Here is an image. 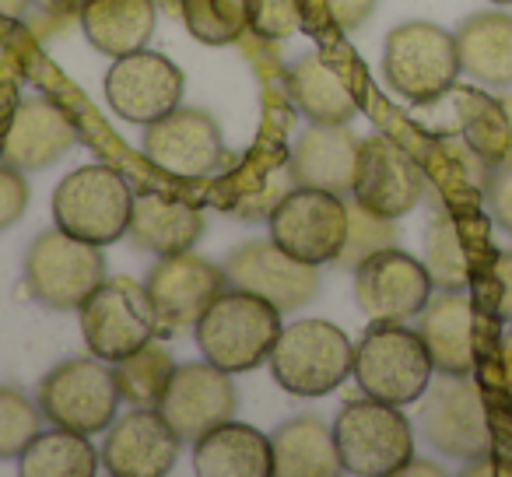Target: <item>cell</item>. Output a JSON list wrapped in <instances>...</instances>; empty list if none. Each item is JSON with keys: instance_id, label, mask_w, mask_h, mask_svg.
Here are the masks:
<instances>
[{"instance_id": "obj_20", "label": "cell", "mask_w": 512, "mask_h": 477, "mask_svg": "<svg viewBox=\"0 0 512 477\" xmlns=\"http://www.w3.org/2000/svg\"><path fill=\"white\" fill-rule=\"evenodd\" d=\"M78 144V127L53 99H25L4 134V162L22 172L50 169Z\"/></svg>"}, {"instance_id": "obj_47", "label": "cell", "mask_w": 512, "mask_h": 477, "mask_svg": "<svg viewBox=\"0 0 512 477\" xmlns=\"http://www.w3.org/2000/svg\"><path fill=\"white\" fill-rule=\"evenodd\" d=\"M491 4H498V8H505V4H512V0H491Z\"/></svg>"}, {"instance_id": "obj_11", "label": "cell", "mask_w": 512, "mask_h": 477, "mask_svg": "<svg viewBox=\"0 0 512 477\" xmlns=\"http://www.w3.org/2000/svg\"><path fill=\"white\" fill-rule=\"evenodd\" d=\"M418 425L435 453L453 456V460H488V411H484L481 390H477V383L470 376L439 372V379L428 383L425 390Z\"/></svg>"}, {"instance_id": "obj_38", "label": "cell", "mask_w": 512, "mask_h": 477, "mask_svg": "<svg viewBox=\"0 0 512 477\" xmlns=\"http://www.w3.org/2000/svg\"><path fill=\"white\" fill-rule=\"evenodd\" d=\"M29 207V179L15 165H0V232H8Z\"/></svg>"}, {"instance_id": "obj_19", "label": "cell", "mask_w": 512, "mask_h": 477, "mask_svg": "<svg viewBox=\"0 0 512 477\" xmlns=\"http://www.w3.org/2000/svg\"><path fill=\"white\" fill-rule=\"evenodd\" d=\"M179 442L158 407H134L106 428L99 460L113 477H165L179 460Z\"/></svg>"}, {"instance_id": "obj_45", "label": "cell", "mask_w": 512, "mask_h": 477, "mask_svg": "<svg viewBox=\"0 0 512 477\" xmlns=\"http://www.w3.org/2000/svg\"><path fill=\"white\" fill-rule=\"evenodd\" d=\"M155 4H162L169 15H179V0H155Z\"/></svg>"}, {"instance_id": "obj_40", "label": "cell", "mask_w": 512, "mask_h": 477, "mask_svg": "<svg viewBox=\"0 0 512 477\" xmlns=\"http://www.w3.org/2000/svg\"><path fill=\"white\" fill-rule=\"evenodd\" d=\"M376 11V0H327V15L337 29L351 32Z\"/></svg>"}, {"instance_id": "obj_28", "label": "cell", "mask_w": 512, "mask_h": 477, "mask_svg": "<svg viewBox=\"0 0 512 477\" xmlns=\"http://www.w3.org/2000/svg\"><path fill=\"white\" fill-rule=\"evenodd\" d=\"M274 477H334L344 474L334 428L320 418H292L271 435Z\"/></svg>"}, {"instance_id": "obj_37", "label": "cell", "mask_w": 512, "mask_h": 477, "mask_svg": "<svg viewBox=\"0 0 512 477\" xmlns=\"http://www.w3.org/2000/svg\"><path fill=\"white\" fill-rule=\"evenodd\" d=\"M88 4H92V0H32L36 18H29V29L36 32L39 39H53L71 29V22H81V11H85Z\"/></svg>"}, {"instance_id": "obj_34", "label": "cell", "mask_w": 512, "mask_h": 477, "mask_svg": "<svg viewBox=\"0 0 512 477\" xmlns=\"http://www.w3.org/2000/svg\"><path fill=\"white\" fill-rule=\"evenodd\" d=\"M390 246H397V225L390 218L365 211L358 200L348 204V239H344V250L334 264L344 271H355L362 260H369L379 250H390Z\"/></svg>"}, {"instance_id": "obj_13", "label": "cell", "mask_w": 512, "mask_h": 477, "mask_svg": "<svg viewBox=\"0 0 512 477\" xmlns=\"http://www.w3.org/2000/svg\"><path fill=\"white\" fill-rule=\"evenodd\" d=\"M228 288L225 267L211 264L204 257L186 253H172V257H158V264L151 267L144 292L155 309L158 330L169 334H183L193 330L197 320L207 313L214 299Z\"/></svg>"}, {"instance_id": "obj_17", "label": "cell", "mask_w": 512, "mask_h": 477, "mask_svg": "<svg viewBox=\"0 0 512 477\" xmlns=\"http://www.w3.org/2000/svg\"><path fill=\"white\" fill-rule=\"evenodd\" d=\"M144 158L172 179H207L225 158V141L204 109L176 106L144 127Z\"/></svg>"}, {"instance_id": "obj_35", "label": "cell", "mask_w": 512, "mask_h": 477, "mask_svg": "<svg viewBox=\"0 0 512 477\" xmlns=\"http://www.w3.org/2000/svg\"><path fill=\"white\" fill-rule=\"evenodd\" d=\"M43 432V411L15 386H0V460H18Z\"/></svg>"}, {"instance_id": "obj_18", "label": "cell", "mask_w": 512, "mask_h": 477, "mask_svg": "<svg viewBox=\"0 0 512 477\" xmlns=\"http://www.w3.org/2000/svg\"><path fill=\"white\" fill-rule=\"evenodd\" d=\"M235 407H239V397H235L232 379H228L225 369L211 365L207 358L204 362L176 365L162 400H158L162 418L176 428V435L183 442H197L211 428L232 421Z\"/></svg>"}, {"instance_id": "obj_2", "label": "cell", "mask_w": 512, "mask_h": 477, "mask_svg": "<svg viewBox=\"0 0 512 477\" xmlns=\"http://www.w3.org/2000/svg\"><path fill=\"white\" fill-rule=\"evenodd\" d=\"M432 372L435 365L425 341L418 330H407L404 323H372L362 341L355 344L351 376L372 400L393 407L414 404L425 397Z\"/></svg>"}, {"instance_id": "obj_21", "label": "cell", "mask_w": 512, "mask_h": 477, "mask_svg": "<svg viewBox=\"0 0 512 477\" xmlns=\"http://www.w3.org/2000/svg\"><path fill=\"white\" fill-rule=\"evenodd\" d=\"M355 158H358V137L344 127H327L313 123L306 134L295 141L288 155V172L295 186H313V190H330L348 197L355 183Z\"/></svg>"}, {"instance_id": "obj_23", "label": "cell", "mask_w": 512, "mask_h": 477, "mask_svg": "<svg viewBox=\"0 0 512 477\" xmlns=\"http://www.w3.org/2000/svg\"><path fill=\"white\" fill-rule=\"evenodd\" d=\"M446 116L453 123L446 127V134H460L491 169L509 162L512 151V130H509V113L505 102L495 95H484L477 88H460L453 85L449 92H442L439 99Z\"/></svg>"}, {"instance_id": "obj_8", "label": "cell", "mask_w": 512, "mask_h": 477, "mask_svg": "<svg viewBox=\"0 0 512 477\" xmlns=\"http://www.w3.org/2000/svg\"><path fill=\"white\" fill-rule=\"evenodd\" d=\"M120 386L102 358H71L60 362L39 383V411L50 425L81 435L106 432L120 411Z\"/></svg>"}, {"instance_id": "obj_25", "label": "cell", "mask_w": 512, "mask_h": 477, "mask_svg": "<svg viewBox=\"0 0 512 477\" xmlns=\"http://www.w3.org/2000/svg\"><path fill=\"white\" fill-rule=\"evenodd\" d=\"M127 235L137 250L172 257V253H186L197 246V239L204 235V214L190 204H179V200L141 193V197H134Z\"/></svg>"}, {"instance_id": "obj_10", "label": "cell", "mask_w": 512, "mask_h": 477, "mask_svg": "<svg viewBox=\"0 0 512 477\" xmlns=\"http://www.w3.org/2000/svg\"><path fill=\"white\" fill-rule=\"evenodd\" d=\"M271 239L302 264H334L348 239V204L341 193L292 186L267 218Z\"/></svg>"}, {"instance_id": "obj_22", "label": "cell", "mask_w": 512, "mask_h": 477, "mask_svg": "<svg viewBox=\"0 0 512 477\" xmlns=\"http://www.w3.org/2000/svg\"><path fill=\"white\" fill-rule=\"evenodd\" d=\"M418 334L432 355L435 372L470 376L474 372V306L467 292H439L421 309Z\"/></svg>"}, {"instance_id": "obj_16", "label": "cell", "mask_w": 512, "mask_h": 477, "mask_svg": "<svg viewBox=\"0 0 512 477\" xmlns=\"http://www.w3.org/2000/svg\"><path fill=\"white\" fill-rule=\"evenodd\" d=\"M186 78L169 57L137 50L116 57L106 74V102L123 123L148 127L183 102Z\"/></svg>"}, {"instance_id": "obj_4", "label": "cell", "mask_w": 512, "mask_h": 477, "mask_svg": "<svg viewBox=\"0 0 512 477\" xmlns=\"http://www.w3.org/2000/svg\"><path fill=\"white\" fill-rule=\"evenodd\" d=\"M344 474L390 477L414 460V428L404 411L383 400H348L334 421Z\"/></svg>"}, {"instance_id": "obj_7", "label": "cell", "mask_w": 512, "mask_h": 477, "mask_svg": "<svg viewBox=\"0 0 512 477\" xmlns=\"http://www.w3.org/2000/svg\"><path fill=\"white\" fill-rule=\"evenodd\" d=\"M106 281L102 246L81 243L67 232H43L25 253V285L46 309L71 313Z\"/></svg>"}, {"instance_id": "obj_42", "label": "cell", "mask_w": 512, "mask_h": 477, "mask_svg": "<svg viewBox=\"0 0 512 477\" xmlns=\"http://www.w3.org/2000/svg\"><path fill=\"white\" fill-rule=\"evenodd\" d=\"M29 8H32V0H0V15H8V18H25Z\"/></svg>"}, {"instance_id": "obj_27", "label": "cell", "mask_w": 512, "mask_h": 477, "mask_svg": "<svg viewBox=\"0 0 512 477\" xmlns=\"http://www.w3.org/2000/svg\"><path fill=\"white\" fill-rule=\"evenodd\" d=\"M155 0H92L81 11V32L106 57H127L148 46L155 36Z\"/></svg>"}, {"instance_id": "obj_24", "label": "cell", "mask_w": 512, "mask_h": 477, "mask_svg": "<svg viewBox=\"0 0 512 477\" xmlns=\"http://www.w3.org/2000/svg\"><path fill=\"white\" fill-rule=\"evenodd\" d=\"M193 470L200 477H274L271 435L225 421L193 442Z\"/></svg>"}, {"instance_id": "obj_43", "label": "cell", "mask_w": 512, "mask_h": 477, "mask_svg": "<svg viewBox=\"0 0 512 477\" xmlns=\"http://www.w3.org/2000/svg\"><path fill=\"white\" fill-rule=\"evenodd\" d=\"M502 365H505V383H509V393H512V330L502 344Z\"/></svg>"}, {"instance_id": "obj_29", "label": "cell", "mask_w": 512, "mask_h": 477, "mask_svg": "<svg viewBox=\"0 0 512 477\" xmlns=\"http://www.w3.org/2000/svg\"><path fill=\"white\" fill-rule=\"evenodd\" d=\"M288 95L299 106V113H306V120L327 123V127H344L358 113L355 95L337 78L334 67L323 64L316 53L302 57L292 67V74H288Z\"/></svg>"}, {"instance_id": "obj_41", "label": "cell", "mask_w": 512, "mask_h": 477, "mask_svg": "<svg viewBox=\"0 0 512 477\" xmlns=\"http://www.w3.org/2000/svg\"><path fill=\"white\" fill-rule=\"evenodd\" d=\"M495 281H498V316L512 323V250L495 257Z\"/></svg>"}, {"instance_id": "obj_5", "label": "cell", "mask_w": 512, "mask_h": 477, "mask_svg": "<svg viewBox=\"0 0 512 477\" xmlns=\"http://www.w3.org/2000/svg\"><path fill=\"white\" fill-rule=\"evenodd\" d=\"M463 64L456 36L432 22H404L386 36L383 78L400 99L428 106L456 85Z\"/></svg>"}, {"instance_id": "obj_33", "label": "cell", "mask_w": 512, "mask_h": 477, "mask_svg": "<svg viewBox=\"0 0 512 477\" xmlns=\"http://www.w3.org/2000/svg\"><path fill=\"white\" fill-rule=\"evenodd\" d=\"M179 18L204 46H232L246 36V0H179Z\"/></svg>"}, {"instance_id": "obj_32", "label": "cell", "mask_w": 512, "mask_h": 477, "mask_svg": "<svg viewBox=\"0 0 512 477\" xmlns=\"http://www.w3.org/2000/svg\"><path fill=\"white\" fill-rule=\"evenodd\" d=\"M425 267L439 292H467L470 264L463 253L460 225L449 211H439L425 232Z\"/></svg>"}, {"instance_id": "obj_15", "label": "cell", "mask_w": 512, "mask_h": 477, "mask_svg": "<svg viewBox=\"0 0 512 477\" xmlns=\"http://www.w3.org/2000/svg\"><path fill=\"white\" fill-rule=\"evenodd\" d=\"M225 278L228 288L260 295L271 306H278L281 313H295L320 292V267L295 260L274 239L235 246L225 260Z\"/></svg>"}, {"instance_id": "obj_46", "label": "cell", "mask_w": 512, "mask_h": 477, "mask_svg": "<svg viewBox=\"0 0 512 477\" xmlns=\"http://www.w3.org/2000/svg\"><path fill=\"white\" fill-rule=\"evenodd\" d=\"M505 113H509V130H512V95H505ZM509 162H512V151H509Z\"/></svg>"}, {"instance_id": "obj_30", "label": "cell", "mask_w": 512, "mask_h": 477, "mask_svg": "<svg viewBox=\"0 0 512 477\" xmlns=\"http://www.w3.org/2000/svg\"><path fill=\"white\" fill-rule=\"evenodd\" d=\"M99 449L88 442V435L57 428L39 432L18 456L22 477H92L99 470Z\"/></svg>"}, {"instance_id": "obj_1", "label": "cell", "mask_w": 512, "mask_h": 477, "mask_svg": "<svg viewBox=\"0 0 512 477\" xmlns=\"http://www.w3.org/2000/svg\"><path fill=\"white\" fill-rule=\"evenodd\" d=\"M281 309L242 288H225L197 320L193 334L204 358L218 369L249 372L271 362V351L281 337Z\"/></svg>"}, {"instance_id": "obj_26", "label": "cell", "mask_w": 512, "mask_h": 477, "mask_svg": "<svg viewBox=\"0 0 512 477\" xmlns=\"http://www.w3.org/2000/svg\"><path fill=\"white\" fill-rule=\"evenodd\" d=\"M456 36L460 64L481 85H512V15L505 11H477L463 18Z\"/></svg>"}, {"instance_id": "obj_36", "label": "cell", "mask_w": 512, "mask_h": 477, "mask_svg": "<svg viewBox=\"0 0 512 477\" xmlns=\"http://www.w3.org/2000/svg\"><path fill=\"white\" fill-rule=\"evenodd\" d=\"M249 29L264 39H285L299 29V0H246Z\"/></svg>"}, {"instance_id": "obj_9", "label": "cell", "mask_w": 512, "mask_h": 477, "mask_svg": "<svg viewBox=\"0 0 512 477\" xmlns=\"http://www.w3.org/2000/svg\"><path fill=\"white\" fill-rule=\"evenodd\" d=\"M81 334L95 358L116 365L141 351L155 337L158 320L144 285L130 278H109L81 302Z\"/></svg>"}, {"instance_id": "obj_12", "label": "cell", "mask_w": 512, "mask_h": 477, "mask_svg": "<svg viewBox=\"0 0 512 477\" xmlns=\"http://www.w3.org/2000/svg\"><path fill=\"white\" fill-rule=\"evenodd\" d=\"M351 197L365 211L397 221L411 214L418 200L425 197V169L404 144H397L386 134H372L358 141Z\"/></svg>"}, {"instance_id": "obj_6", "label": "cell", "mask_w": 512, "mask_h": 477, "mask_svg": "<svg viewBox=\"0 0 512 477\" xmlns=\"http://www.w3.org/2000/svg\"><path fill=\"white\" fill-rule=\"evenodd\" d=\"M355 365V344L330 320H299L281 330L271 351V372L278 386L295 397H327Z\"/></svg>"}, {"instance_id": "obj_39", "label": "cell", "mask_w": 512, "mask_h": 477, "mask_svg": "<svg viewBox=\"0 0 512 477\" xmlns=\"http://www.w3.org/2000/svg\"><path fill=\"white\" fill-rule=\"evenodd\" d=\"M484 204H488L495 225L512 235V162L491 169L488 183H484Z\"/></svg>"}, {"instance_id": "obj_31", "label": "cell", "mask_w": 512, "mask_h": 477, "mask_svg": "<svg viewBox=\"0 0 512 477\" xmlns=\"http://www.w3.org/2000/svg\"><path fill=\"white\" fill-rule=\"evenodd\" d=\"M172 372H176V362H172L169 351L155 341H148L141 351H134V355H127L123 362L113 365L120 397L134 407H158Z\"/></svg>"}, {"instance_id": "obj_44", "label": "cell", "mask_w": 512, "mask_h": 477, "mask_svg": "<svg viewBox=\"0 0 512 477\" xmlns=\"http://www.w3.org/2000/svg\"><path fill=\"white\" fill-rule=\"evenodd\" d=\"M400 474H442V467H435V463H407L404 470H400Z\"/></svg>"}, {"instance_id": "obj_3", "label": "cell", "mask_w": 512, "mask_h": 477, "mask_svg": "<svg viewBox=\"0 0 512 477\" xmlns=\"http://www.w3.org/2000/svg\"><path fill=\"white\" fill-rule=\"evenodd\" d=\"M50 207L60 232L92 246H113L127 235L134 193L109 165H81L60 179Z\"/></svg>"}, {"instance_id": "obj_14", "label": "cell", "mask_w": 512, "mask_h": 477, "mask_svg": "<svg viewBox=\"0 0 512 477\" xmlns=\"http://www.w3.org/2000/svg\"><path fill=\"white\" fill-rule=\"evenodd\" d=\"M432 274L411 253L379 250L355 267V302L372 323H404L421 316L432 299Z\"/></svg>"}]
</instances>
